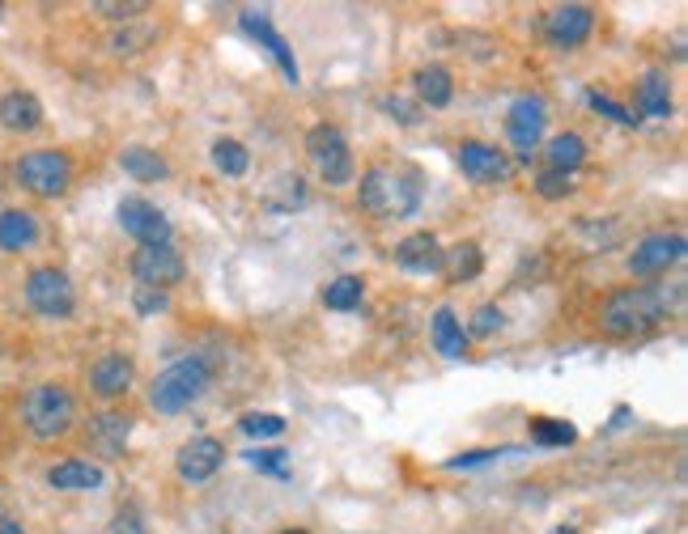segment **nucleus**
<instances>
[{
	"instance_id": "obj_1",
	"label": "nucleus",
	"mask_w": 688,
	"mask_h": 534,
	"mask_svg": "<svg viewBox=\"0 0 688 534\" xmlns=\"http://www.w3.org/2000/svg\"><path fill=\"white\" fill-rule=\"evenodd\" d=\"M680 285L667 289V285H629V289H616L600 306V331L612 340H634L655 331L659 322H667L680 310Z\"/></svg>"
},
{
	"instance_id": "obj_2",
	"label": "nucleus",
	"mask_w": 688,
	"mask_h": 534,
	"mask_svg": "<svg viewBox=\"0 0 688 534\" xmlns=\"http://www.w3.org/2000/svg\"><path fill=\"white\" fill-rule=\"evenodd\" d=\"M421 174L404 161H374L361 170L358 204L379 221H404L421 209Z\"/></svg>"
},
{
	"instance_id": "obj_3",
	"label": "nucleus",
	"mask_w": 688,
	"mask_h": 534,
	"mask_svg": "<svg viewBox=\"0 0 688 534\" xmlns=\"http://www.w3.org/2000/svg\"><path fill=\"white\" fill-rule=\"evenodd\" d=\"M213 386V365L204 356H183L174 365H166L162 374L154 377L149 386V407L162 412V416H179L188 412L192 403L204 399V391Z\"/></svg>"
},
{
	"instance_id": "obj_4",
	"label": "nucleus",
	"mask_w": 688,
	"mask_h": 534,
	"mask_svg": "<svg viewBox=\"0 0 688 534\" xmlns=\"http://www.w3.org/2000/svg\"><path fill=\"white\" fill-rule=\"evenodd\" d=\"M22 425L34 441H60L77 425V399L60 382H39L22 395Z\"/></svg>"
},
{
	"instance_id": "obj_5",
	"label": "nucleus",
	"mask_w": 688,
	"mask_h": 534,
	"mask_svg": "<svg viewBox=\"0 0 688 534\" xmlns=\"http://www.w3.org/2000/svg\"><path fill=\"white\" fill-rule=\"evenodd\" d=\"M306 158H310L315 174L328 188H349L358 179V161H353V149H349V136L340 132L336 124H315L306 132Z\"/></svg>"
},
{
	"instance_id": "obj_6",
	"label": "nucleus",
	"mask_w": 688,
	"mask_h": 534,
	"mask_svg": "<svg viewBox=\"0 0 688 534\" xmlns=\"http://www.w3.org/2000/svg\"><path fill=\"white\" fill-rule=\"evenodd\" d=\"M18 183L39 195V200H60L64 191L73 188V158L60 153V149H34L27 158H18L13 165Z\"/></svg>"
},
{
	"instance_id": "obj_7",
	"label": "nucleus",
	"mask_w": 688,
	"mask_h": 534,
	"mask_svg": "<svg viewBox=\"0 0 688 534\" xmlns=\"http://www.w3.org/2000/svg\"><path fill=\"white\" fill-rule=\"evenodd\" d=\"M27 301L34 314L43 319H68L77 310V289L68 280V271L60 267H34L27 276Z\"/></svg>"
},
{
	"instance_id": "obj_8",
	"label": "nucleus",
	"mask_w": 688,
	"mask_h": 534,
	"mask_svg": "<svg viewBox=\"0 0 688 534\" xmlns=\"http://www.w3.org/2000/svg\"><path fill=\"white\" fill-rule=\"evenodd\" d=\"M115 216H119V229H124L128 238H137L140 246H166L170 234H174L170 216H166L154 200H145V195H124Z\"/></svg>"
},
{
	"instance_id": "obj_9",
	"label": "nucleus",
	"mask_w": 688,
	"mask_h": 534,
	"mask_svg": "<svg viewBox=\"0 0 688 534\" xmlns=\"http://www.w3.org/2000/svg\"><path fill=\"white\" fill-rule=\"evenodd\" d=\"M133 276H137L140 289L170 293L174 285H183L188 264H183V255L174 250V242H166V246H140L137 255H133Z\"/></svg>"
},
{
	"instance_id": "obj_10",
	"label": "nucleus",
	"mask_w": 688,
	"mask_h": 534,
	"mask_svg": "<svg viewBox=\"0 0 688 534\" xmlns=\"http://www.w3.org/2000/svg\"><path fill=\"white\" fill-rule=\"evenodd\" d=\"M544 128H549V103L536 98V94H523L510 103V115H506V136L515 145L519 158H531L544 140Z\"/></svg>"
},
{
	"instance_id": "obj_11",
	"label": "nucleus",
	"mask_w": 688,
	"mask_h": 534,
	"mask_svg": "<svg viewBox=\"0 0 688 534\" xmlns=\"http://www.w3.org/2000/svg\"><path fill=\"white\" fill-rule=\"evenodd\" d=\"M685 234L680 229H663V234H646V238L634 246V255H629V271L634 276H667L671 267L685 259Z\"/></svg>"
},
{
	"instance_id": "obj_12",
	"label": "nucleus",
	"mask_w": 688,
	"mask_h": 534,
	"mask_svg": "<svg viewBox=\"0 0 688 534\" xmlns=\"http://www.w3.org/2000/svg\"><path fill=\"white\" fill-rule=\"evenodd\" d=\"M595 30V9L591 4H557L544 13V39L557 52H574Z\"/></svg>"
},
{
	"instance_id": "obj_13",
	"label": "nucleus",
	"mask_w": 688,
	"mask_h": 534,
	"mask_svg": "<svg viewBox=\"0 0 688 534\" xmlns=\"http://www.w3.org/2000/svg\"><path fill=\"white\" fill-rule=\"evenodd\" d=\"M455 161H459L464 179L476 183V188H497V183L510 179V161H506V153L494 149V145H485V140H464Z\"/></svg>"
},
{
	"instance_id": "obj_14",
	"label": "nucleus",
	"mask_w": 688,
	"mask_h": 534,
	"mask_svg": "<svg viewBox=\"0 0 688 534\" xmlns=\"http://www.w3.org/2000/svg\"><path fill=\"white\" fill-rule=\"evenodd\" d=\"M221 462H225V446H221L218 437L204 432V437H192V441L179 446L174 471H179L183 483H209L221 471Z\"/></svg>"
},
{
	"instance_id": "obj_15",
	"label": "nucleus",
	"mask_w": 688,
	"mask_h": 534,
	"mask_svg": "<svg viewBox=\"0 0 688 534\" xmlns=\"http://www.w3.org/2000/svg\"><path fill=\"white\" fill-rule=\"evenodd\" d=\"M133 382H137V365H133V356H124V352H103L94 365H89V391L98 395V399H124L128 391H133Z\"/></svg>"
},
{
	"instance_id": "obj_16",
	"label": "nucleus",
	"mask_w": 688,
	"mask_h": 534,
	"mask_svg": "<svg viewBox=\"0 0 688 534\" xmlns=\"http://www.w3.org/2000/svg\"><path fill=\"white\" fill-rule=\"evenodd\" d=\"M395 267L413 271V276H434L442 271V246L430 229H416L395 246Z\"/></svg>"
},
{
	"instance_id": "obj_17",
	"label": "nucleus",
	"mask_w": 688,
	"mask_h": 534,
	"mask_svg": "<svg viewBox=\"0 0 688 534\" xmlns=\"http://www.w3.org/2000/svg\"><path fill=\"white\" fill-rule=\"evenodd\" d=\"M47 483L55 492H98L107 483V471L98 462H85V458H64L47 471Z\"/></svg>"
},
{
	"instance_id": "obj_18",
	"label": "nucleus",
	"mask_w": 688,
	"mask_h": 534,
	"mask_svg": "<svg viewBox=\"0 0 688 534\" xmlns=\"http://www.w3.org/2000/svg\"><path fill=\"white\" fill-rule=\"evenodd\" d=\"M39 124H43V103L30 89L0 94V128L4 132H34Z\"/></svg>"
},
{
	"instance_id": "obj_19",
	"label": "nucleus",
	"mask_w": 688,
	"mask_h": 534,
	"mask_svg": "<svg viewBox=\"0 0 688 534\" xmlns=\"http://www.w3.org/2000/svg\"><path fill=\"white\" fill-rule=\"evenodd\" d=\"M128 432H133V416L124 412H103L89 420V446L103 458H119L128 446Z\"/></svg>"
},
{
	"instance_id": "obj_20",
	"label": "nucleus",
	"mask_w": 688,
	"mask_h": 534,
	"mask_svg": "<svg viewBox=\"0 0 688 534\" xmlns=\"http://www.w3.org/2000/svg\"><path fill=\"white\" fill-rule=\"evenodd\" d=\"M239 22H243V30H247V34H255V39H260V43L273 52V60L281 64V73L298 85V77H303V73H298V60H294V52H289V43H285V39H281V34L273 30V22H268L264 13H255V9H247Z\"/></svg>"
},
{
	"instance_id": "obj_21",
	"label": "nucleus",
	"mask_w": 688,
	"mask_h": 534,
	"mask_svg": "<svg viewBox=\"0 0 688 534\" xmlns=\"http://www.w3.org/2000/svg\"><path fill=\"white\" fill-rule=\"evenodd\" d=\"M413 94H416V107H430V110L451 107V98H455L451 68H442V64H425V68H416L413 73Z\"/></svg>"
},
{
	"instance_id": "obj_22",
	"label": "nucleus",
	"mask_w": 688,
	"mask_h": 534,
	"mask_svg": "<svg viewBox=\"0 0 688 534\" xmlns=\"http://www.w3.org/2000/svg\"><path fill=\"white\" fill-rule=\"evenodd\" d=\"M430 340L438 348L442 356H451V361H459L464 352H468V331H464V322L459 314L451 310V306H438L434 310V319H430Z\"/></svg>"
},
{
	"instance_id": "obj_23",
	"label": "nucleus",
	"mask_w": 688,
	"mask_h": 534,
	"mask_svg": "<svg viewBox=\"0 0 688 534\" xmlns=\"http://www.w3.org/2000/svg\"><path fill=\"white\" fill-rule=\"evenodd\" d=\"M442 271H446L451 285H468V280H476V276L485 271L480 246H476V242H455L451 250H442Z\"/></svg>"
},
{
	"instance_id": "obj_24",
	"label": "nucleus",
	"mask_w": 688,
	"mask_h": 534,
	"mask_svg": "<svg viewBox=\"0 0 688 534\" xmlns=\"http://www.w3.org/2000/svg\"><path fill=\"white\" fill-rule=\"evenodd\" d=\"M637 110H642L646 119H667V115H671V85H667V73L650 68L646 77L637 81ZM642 115H637V119H642Z\"/></svg>"
},
{
	"instance_id": "obj_25",
	"label": "nucleus",
	"mask_w": 688,
	"mask_h": 534,
	"mask_svg": "<svg viewBox=\"0 0 688 534\" xmlns=\"http://www.w3.org/2000/svg\"><path fill=\"white\" fill-rule=\"evenodd\" d=\"M119 165H124V174H133L137 183H162L166 174H170V161H166L158 149H145V145H128V149L119 153Z\"/></svg>"
},
{
	"instance_id": "obj_26",
	"label": "nucleus",
	"mask_w": 688,
	"mask_h": 534,
	"mask_svg": "<svg viewBox=\"0 0 688 534\" xmlns=\"http://www.w3.org/2000/svg\"><path fill=\"white\" fill-rule=\"evenodd\" d=\"M544 161H549L552 174H574L582 161H586V140L579 132H561L549 140L544 149Z\"/></svg>"
},
{
	"instance_id": "obj_27",
	"label": "nucleus",
	"mask_w": 688,
	"mask_h": 534,
	"mask_svg": "<svg viewBox=\"0 0 688 534\" xmlns=\"http://www.w3.org/2000/svg\"><path fill=\"white\" fill-rule=\"evenodd\" d=\"M39 238V221L27 209H4L0 213V250H27Z\"/></svg>"
},
{
	"instance_id": "obj_28",
	"label": "nucleus",
	"mask_w": 688,
	"mask_h": 534,
	"mask_svg": "<svg viewBox=\"0 0 688 534\" xmlns=\"http://www.w3.org/2000/svg\"><path fill=\"white\" fill-rule=\"evenodd\" d=\"M213 165H218V174L225 179H243L251 170V153L243 140H234V136H221L213 140Z\"/></svg>"
},
{
	"instance_id": "obj_29",
	"label": "nucleus",
	"mask_w": 688,
	"mask_h": 534,
	"mask_svg": "<svg viewBox=\"0 0 688 534\" xmlns=\"http://www.w3.org/2000/svg\"><path fill=\"white\" fill-rule=\"evenodd\" d=\"M361 297H366V280L361 276H336L328 289H324V306L345 314V310H358Z\"/></svg>"
},
{
	"instance_id": "obj_30",
	"label": "nucleus",
	"mask_w": 688,
	"mask_h": 534,
	"mask_svg": "<svg viewBox=\"0 0 688 534\" xmlns=\"http://www.w3.org/2000/svg\"><path fill=\"white\" fill-rule=\"evenodd\" d=\"M531 441H536V446H574V441H579V428L570 425V420H549V416H540V420H531Z\"/></svg>"
},
{
	"instance_id": "obj_31",
	"label": "nucleus",
	"mask_w": 688,
	"mask_h": 534,
	"mask_svg": "<svg viewBox=\"0 0 688 534\" xmlns=\"http://www.w3.org/2000/svg\"><path fill=\"white\" fill-rule=\"evenodd\" d=\"M94 13L107 22H137L140 13H149V0H98Z\"/></svg>"
},
{
	"instance_id": "obj_32",
	"label": "nucleus",
	"mask_w": 688,
	"mask_h": 534,
	"mask_svg": "<svg viewBox=\"0 0 688 534\" xmlns=\"http://www.w3.org/2000/svg\"><path fill=\"white\" fill-rule=\"evenodd\" d=\"M501 327H506V314H501V306H494V301H489V306H480L468 322V331L476 335V340H489V335H497Z\"/></svg>"
},
{
	"instance_id": "obj_33",
	"label": "nucleus",
	"mask_w": 688,
	"mask_h": 534,
	"mask_svg": "<svg viewBox=\"0 0 688 534\" xmlns=\"http://www.w3.org/2000/svg\"><path fill=\"white\" fill-rule=\"evenodd\" d=\"M239 428L251 432V437H281V432H285V420H281L276 412H247V416L239 420Z\"/></svg>"
},
{
	"instance_id": "obj_34",
	"label": "nucleus",
	"mask_w": 688,
	"mask_h": 534,
	"mask_svg": "<svg viewBox=\"0 0 688 534\" xmlns=\"http://www.w3.org/2000/svg\"><path fill=\"white\" fill-rule=\"evenodd\" d=\"M379 107L387 110V119H395V124H404V128L421 124V107H416L413 98H404V94H387Z\"/></svg>"
},
{
	"instance_id": "obj_35",
	"label": "nucleus",
	"mask_w": 688,
	"mask_h": 534,
	"mask_svg": "<svg viewBox=\"0 0 688 534\" xmlns=\"http://www.w3.org/2000/svg\"><path fill=\"white\" fill-rule=\"evenodd\" d=\"M247 462L251 467H260L264 476H276V480H285V476H289V467H285L289 455H285V450H251Z\"/></svg>"
},
{
	"instance_id": "obj_36",
	"label": "nucleus",
	"mask_w": 688,
	"mask_h": 534,
	"mask_svg": "<svg viewBox=\"0 0 688 534\" xmlns=\"http://www.w3.org/2000/svg\"><path fill=\"white\" fill-rule=\"evenodd\" d=\"M586 103L600 110V115H607V119H616V124H637V115L629 107H621V103H612L607 94H600V89H586Z\"/></svg>"
},
{
	"instance_id": "obj_37",
	"label": "nucleus",
	"mask_w": 688,
	"mask_h": 534,
	"mask_svg": "<svg viewBox=\"0 0 688 534\" xmlns=\"http://www.w3.org/2000/svg\"><path fill=\"white\" fill-rule=\"evenodd\" d=\"M536 191H540L544 200H561V195L574 191V174H552V170H544V174L536 179Z\"/></svg>"
},
{
	"instance_id": "obj_38",
	"label": "nucleus",
	"mask_w": 688,
	"mask_h": 534,
	"mask_svg": "<svg viewBox=\"0 0 688 534\" xmlns=\"http://www.w3.org/2000/svg\"><path fill=\"white\" fill-rule=\"evenodd\" d=\"M133 306H137V314H158V310H166V293H158V289H133Z\"/></svg>"
},
{
	"instance_id": "obj_39",
	"label": "nucleus",
	"mask_w": 688,
	"mask_h": 534,
	"mask_svg": "<svg viewBox=\"0 0 688 534\" xmlns=\"http://www.w3.org/2000/svg\"><path fill=\"white\" fill-rule=\"evenodd\" d=\"M149 39H154V30H140V34H115V39H110V52L133 55V52H140V43H149Z\"/></svg>"
},
{
	"instance_id": "obj_40",
	"label": "nucleus",
	"mask_w": 688,
	"mask_h": 534,
	"mask_svg": "<svg viewBox=\"0 0 688 534\" xmlns=\"http://www.w3.org/2000/svg\"><path fill=\"white\" fill-rule=\"evenodd\" d=\"M501 455H515V450H472V455H464V458H451L446 467H451V471H459V467H480V462H494V458H501Z\"/></svg>"
},
{
	"instance_id": "obj_41",
	"label": "nucleus",
	"mask_w": 688,
	"mask_h": 534,
	"mask_svg": "<svg viewBox=\"0 0 688 534\" xmlns=\"http://www.w3.org/2000/svg\"><path fill=\"white\" fill-rule=\"evenodd\" d=\"M107 534H145V531H140L137 513H133V509H128V513H119V517H115V526H110Z\"/></svg>"
},
{
	"instance_id": "obj_42",
	"label": "nucleus",
	"mask_w": 688,
	"mask_h": 534,
	"mask_svg": "<svg viewBox=\"0 0 688 534\" xmlns=\"http://www.w3.org/2000/svg\"><path fill=\"white\" fill-rule=\"evenodd\" d=\"M0 534H22V526L13 517H0Z\"/></svg>"
},
{
	"instance_id": "obj_43",
	"label": "nucleus",
	"mask_w": 688,
	"mask_h": 534,
	"mask_svg": "<svg viewBox=\"0 0 688 534\" xmlns=\"http://www.w3.org/2000/svg\"><path fill=\"white\" fill-rule=\"evenodd\" d=\"M281 534H306V531H281Z\"/></svg>"
},
{
	"instance_id": "obj_44",
	"label": "nucleus",
	"mask_w": 688,
	"mask_h": 534,
	"mask_svg": "<svg viewBox=\"0 0 688 534\" xmlns=\"http://www.w3.org/2000/svg\"><path fill=\"white\" fill-rule=\"evenodd\" d=\"M557 534H574V531H557Z\"/></svg>"
},
{
	"instance_id": "obj_45",
	"label": "nucleus",
	"mask_w": 688,
	"mask_h": 534,
	"mask_svg": "<svg viewBox=\"0 0 688 534\" xmlns=\"http://www.w3.org/2000/svg\"><path fill=\"white\" fill-rule=\"evenodd\" d=\"M0 13H4V4H0Z\"/></svg>"
},
{
	"instance_id": "obj_46",
	"label": "nucleus",
	"mask_w": 688,
	"mask_h": 534,
	"mask_svg": "<svg viewBox=\"0 0 688 534\" xmlns=\"http://www.w3.org/2000/svg\"><path fill=\"white\" fill-rule=\"evenodd\" d=\"M0 517H4V513H0Z\"/></svg>"
}]
</instances>
